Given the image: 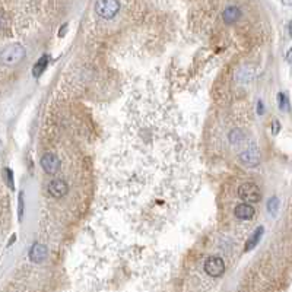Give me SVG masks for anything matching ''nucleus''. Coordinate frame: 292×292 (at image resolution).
Returning a JSON list of instances; mask_svg holds the SVG:
<instances>
[{"instance_id":"1","label":"nucleus","mask_w":292,"mask_h":292,"mask_svg":"<svg viewBox=\"0 0 292 292\" xmlns=\"http://www.w3.org/2000/svg\"><path fill=\"white\" fill-rule=\"evenodd\" d=\"M23 57H25V48L21 44H10L0 53L1 63H4L7 66L18 65Z\"/></svg>"},{"instance_id":"16","label":"nucleus","mask_w":292,"mask_h":292,"mask_svg":"<svg viewBox=\"0 0 292 292\" xmlns=\"http://www.w3.org/2000/svg\"><path fill=\"white\" fill-rule=\"evenodd\" d=\"M4 174H6V181H7V186L9 189H15V183H13V173L10 168H4Z\"/></svg>"},{"instance_id":"8","label":"nucleus","mask_w":292,"mask_h":292,"mask_svg":"<svg viewBox=\"0 0 292 292\" xmlns=\"http://www.w3.org/2000/svg\"><path fill=\"white\" fill-rule=\"evenodd\" d=\"M47 254H48L47 246L40 244V243L34 244V246L31 247V250H29V259H31V262H34V263H41V262H44L45 257H47Z\"/></svg>"},{"instance_id":"23","label":"nucleus","mask_w":292,"mask_h":292,"mask_svg":"<svg viewBox=\"0 0 292 292\" xmlns=\"http://www.w3.org/2000/svg\"><path fill=\"white\" fill-rule=\"evenodd\" d=\"M0 149H1V142H0Z\"/></svg>"},{"instance_id":"5","label":"nucleus","mask_w":292,"mask_h":292,"mask_svg":"<svg viewBox=\"0 0 292 292\" xmlns=\"http://www.w3.org/2000/svg\"><path fill=\"white\" fill-rule=\"evenodd\" d=\"M240 159H241V162H243L244 165H247V167H251V168L257 167V165L260 164V151H259V148H257L256 145L248 146L246 151L241 152Z\"/></svg>"},{"instance_id":"14","label":"nucleus","mask_w":292,"mask_h":292,"mask_svg":"<svg viewBox=\"0 0 292 292\" xmlns=\"http://www.w3.org/2000/svg\"><path fill=\"white\" fill-rule=\"evenodd\" d=\"M244 140V133L240 129H234L229 133V142L231 143H241Z\"/></svg>"},{"instance_id":"9","label":"nucleus","mask_w":292,"mask_h":292,"mask_svg":"<svg viewBox=\"0 0 292 292\" xmlns=\"http://www.w3.org/2000/svg\"><path fill=\"white\" fill-rule=\"evenodd\" d=\"M222 18H224V22L225 23H235L240 18H241V9L237 7V6H228L224 13H222Z\"/></svg>"},{"instance_id":"11","label":"nucleus","mask_w":292,"mask_h":292,"mask_svg":"<svg viewBox=\"0 0 292 292\" xmlns=\"http://www.w3.org/2000/svg\"><path fill=\"white\" fill-rule=\"evenodd\" d=\"M263 232H265V228L263 226H259V228H256L254 229V232L248 237V240H247V243H246V251H251L259 243H260V240H262V235H263Z\"/></svg>"},{"instance_id":"17","label":"nucleus","mask_w":292,"mask_h":292,"mask_svg":"<svg viewBox=\"0 0 292 292\" xmlns=\"http://www.w3.org/2000/svg\"><path fill=\"white\" fill-rule=\"evenodd\" d=\"M22 213H23V193H19V203H18V216L19 219H22Z\"/></svg>"},{"instance_id":"21","label":"nucleus","mask_w":292,"mask_h":292,"mask_svg":"<svg viewBox=\"0 0 292 292\" xmlns=\"http://www.w3.org/2000/svg\"><path fill=\"white\" fill-rule=\"evenodd\" d=\"M288 31H290V35L292 37V21H291V23H290V26H288Z\"/></svg>"},{"instance_id":"20","label":"nucleus","mask_w":292,"mask_h":292,"mask_svg":"<svg viewBox=\"0 0 292 292\" xmlns=\"http://www.w3.org/2000/svg\"><path fill=\"white\" fill-rule=\"evenodd\" d=\"M287 62L292 65V47L288 50V53H287Z\"/></svg>"},{"instance_id":"15","label":"nucleus","mask_w":292,"mask_h":292,"mask_svg":"<svg viewBox=\"0 0 292 292\" xmlns=\"http://www.w3.org/2000/svg\"><path fill=\"white\" fill-rule=\"evenodd\" d=\"M268 210L270 215H276V212L279 210V199L278 197H270L268 200Z\"/></svg>"},{"instance_id":"2","label":"nucleus","mask_w":292,"mask_h":292,"mask_svg":"<svg viewBox=\"0 0 292 292\" xmlns=\"http://www.w3.org/2000/svg\"><path fill=\"white\" fill-rule=\"evenodd\" d=\"M238 196L244 202L248 203H257L262 199V192L256 183H244L238 189Z\"/></svg>"},{"instance_id":"18","label":"nucleus","mask_w":292,"mask_h":292,"mask_svg":"<svg viewBox=\"0 0 292 292\" xmlns=\"http://www.w3.org/2000/svg\"><path fill=\"white\" fill-rule=\"evenodd\" d=\"M279 129H281V124H279V121H273V135H278L279 133Z\"/></svg>"},{"instance_id":"10","label":"nucleus","mask_w":292,"mask_h":292,"mask_svg":"<svg viewBox=\"0 0 292 292\" xmlns=\"http://www.w3.org/2000/svg\"><path fill=\"white\" fill-rule=\"evenodd\" d=\"M234 213H235V216H237L238 219H243V221L251 219L253 215H254V207H253L251 204H248V203H241V204H238V206L235 207Z\"/></svg>"},{"instance_id":"4","label":"nucleus","mask_w":292,"mask_h":292,"mask_svg":"<svg viewBox=\"0 0 292 292\" xmlns=\"http://www.w3.org/2000/svg\"><path fill=\"white\" fill-rule=\"evenodd\" d=\"M204 272L212 278H219L225 272V262L221 257H209L204 262Z\"/></svg>"},{"instance_id":"3","label":"nucleus","mask_w":292,"mask_h":292,"mask_svg":"<svg viewBox=\"0 0 292 292\" xmlns=\"http://www.w3.org/2000/svg\"><path fill=\"white\" fill-rule=\"evenodd\" d=\"M118 10H120V3L114 0H104L95 3V12L104 19L114 18L118 13Z\"/></svg>"},{"instance_id":"7","label":"nucleus","mask_w":292,"mask_h":292,"mask_svg":"<svg viewBox=\"0 0 292 292\" xmlns=\"http://www.w3.org/2000/svg\"><path fill=\"white\" fill-rule=\"evenodd\" d=\"M67 192H69V186L66 184V181L60 180V179H56L48 184V195L54 197V199L65 197L67 195Z\"/></svg>"},{"instance_id":"6","label":"nucleus","mask_w":292,"mask_h":292,"mask_svg":"<svg viewBox=\"0 0 292 292\" xmlns=\"http://www.w3.org/2000/svg\"><path fill=\"white\" fill-rule=\"evenodd\" d=\"M40 164H41V168L47 174H50V176L56 174L59 171V168H60V159H59V157L54 155V154H51V152H47L45 155H43Z\"/></svg>"},{"instance_id":"13","label":"nucleus","mask_w":292,"mask_h":292,"mask_svg":"<svg viewBox=\"0 0 292 292\" xmlns=\"http://www.w3.org/2000/svg\"><path fill=\"white\" fill-rule=\"evenodd\" d=\"M278 104H279V108L282 111H290V98L285 92L278 94Z\"/></svg>"},{"instance_id":"19","label":"nucleus","mask_w":292,"mask_h":292,"mask_svg":"<svg viewBox=\"0 0 292 292\" xmlns=\"http://www.w3.org/2000/svg\"><path fill=\"white\" fill-rule=\"evenodd\" d=\"M257 105H259V107H257V112H259V114L262 115V114L265 112V108H263V102H262V101H259V104H257Z\"/></svg>"},{"instance_id":"12","label":"nucleus","mask_w":292,"mask_h":292,"mask_svg":"<svg viewBox=\"0 0 292 292\" xmlns=\"http://www.w3.org/2000/svg\"><path fill=\"white\" fill-rule=\"evenodd\" d=\"M48 56H43L41 59H38V62L34 65V69H32V75L35 76V78H40L43 73H44V70L47 69V66H48Z\"/></svg>"},{"instance_id":"22","label":"nucleus","mask_w":292,"mask_h":292,"mask_svg":"<svg viewBox=\"0 0 292 292\" xmlns=\"http://www.w3.org/2000/svg\"><path fill=\"white\" fill-rule=\"evenodd\" d=\"M1 23H3V18L0 16V26H1Z\"/></svg>"}]
</instances>
